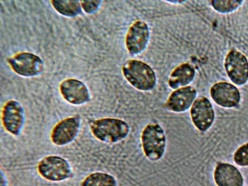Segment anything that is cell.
Masks as SVG:
<instances>
[{"instance_id":"2","label":"cell","mask_w":248,"mask_h":186,"mask_svg":"<svg viewBox=\"0 0 248 186\" xmlns=\"http://www.w3.org/2000/svg\"><path fill=\"white\" fill-rule=\"evenodd\" d=\"M93 136L104 143H115L124 139L129 134L130 127L124 120L106 117L94 120L90 125Z\"/></svg>"},{"instance_id":"14","label":"cell","mask_w":248,"mask_h":186,"mask_svg":"<svg viewBox=\"0 0 248 186\" xmlns=\"http://www.w3.org/2000/svg\"><path fill=\"white\" fill-rule=\"evenodd\" d=\"M214 181L217 186H243L244 180L239 170L233 165L219 163L214 172Z\"/></svg>"},{"instance_id":"3","label":"cell","mask_w":248,"mask_h":186,"mask_svg":"<svg viewBox=\"0 0 248 186\" xmlns=\"http://www.w3.org/2000/svg\"><path fill=\"white\" fill-rule=\"evenodd\" d=\"M141 142L143 152L150 161H156L164 155L166 137L163 128L157 123H150L142 131Z\"/></svg>"},{"instance_id":"4","label":"cell","mask_w":248,"mask_h":186,"mask_svg":"<svg viewBox=\"0 0 248 186\" xmlns=\"http://www.w3.org/2000/svg\"><path fill=\"white\" fill-rule=\"evenodd\" d=\"M39 174L45 179L52 182H61L68 179L72 174L69 162L64 158L50 155L42 158L37 164Z\"/></svg>"},{"instance_id":"7","label":"cell","mask_w":248,"mask_h":186,"mask_svg":"<svg viewBox=\"0 0 248 186\" xmlns=\"http://www.w3.org/2000/svg\"><path fill=\"white\" fill-rule=\"evenodd\" d=\"M227 75L235 84L241 86L248 80V60L241 52L232 50L227 54L224 62Z\"/></svg>"},{"instance_id":"9","label":"cell","mask_w":248,"mask_h":186,"mask_svg":"<svg viewBox=\"0 0 248 186\" xmlns=\"http://www.w3.org/2000/svg\"><path fill=\"white\" fill-rule=\"evenodd\" d=\"M149 36V29L146 22L141 20L134 22L125 36V46L128 52L131 55L141 53L148 45Z\"/></svg>"},{"instance_id":"5","label":"cell","mask_w":248,"mask_h":186,"mask_svg":"<svg viewBox=\"0 0 248 186\" xmlns=\"http://www.w3.org/2000/svg\"><path fill=\"white\" fill-rule=\"evenodd\" d=\"M13 70L24 77H32L40 74L44 70L43 60L39 56L28 52L18 53L8 60Z\"/></svg>"},{"instance_id":"17","label":"cell","mask_w":248,"mask_h":186,"mask_svg":"<svg viewBox=\"0 0 248 186\" xmlns=\"http://www.w3.org/2000/svg\"><path fill=\"white\" fill-rule=\"evenodd\" d=\"M81 186H117V182L112 175L103 172H95L87 176Z\"/></svg>"},{"instance_id":"10","label":"cell","mask_w":248,"mask_h":186,"mask_svg":"<svg viewBox=\"0 0 248 186\" xmlns=\"http://www.w3.org/2000/svg\"><path fill=\"white\" fill-rule=\"evenodd\" d=\"M190 115L194 126L202 132L207 130L215 119L213 107L205 96L199 97L194 101L190 109Z\"/></svg>"},{"instance_id":"19","label":"cell","mask_w":248,"mask_h":186,"mask_svg":"<svg viewBox=\"0 0 248 186\" xmlns=\"http://www.w3.org/2000/svg\"><path fill=\"white\" fill-rule=\"evenodd\" d=\"M233 160L239 166H248V142L243 144L236 150L234 154Z\"/></svg>"},{"instance_id":"11","label":"cell","mask_w":248,"mask_h":186,"mask_svg":"<svg viewBox=\"0 0 248 186\" xmlns=\"http://www.w3.org/2000/svg\"><path fill=\"white\" fill-rule=\"evenodd\" d=\"M60 92L66 101L74 105L84 104L90 98L89 91L86 84L76 78H68L62 82Z\"/></svg>"},{"instance_id":"21","label":"cell","mask_w":248,"mask_h":186,"mask_svg":"<svg viewBox=\"0 0 248 186\" xmlns=\"http://www.w3.org/2000/svg\"><path fill=\"white\" fill-rule=\"evenodd\" d=\"M0 186H7L6 178L2 171L0 172Z\"/></svg>"},{"instance_id":"1","label":"cell","mask_w":248,"mask_h":186,"mask_svg":"<svg viewBox=\"0 0 248 186\" xmlns=\"http://www.w3.org/2000/svg\"><path fill=\"white\" fill-rule=\"evenodd\" d=\"M122 72L127 82L141 91L153 89L156 84V76L153 69L145 62L129 60L122 66Z\"/></svg>"},{"instance_id":"12","label":"cell","mask_w":248,"mask_h":186,"mask_svg":"<svg viewBox=\"0 0 248 186\" xmlns=\"http://www.w3.org/2000/svg\"><path fill=\"white\" fill-rule=\"evenodd\" d=\"M210 94L216 104L226 108L236 106L241 98L238 89L233 84L225 81L213 84L210 88Z\"/></svg>"},{"instance_id":"15","label":"cell","mask_w":248,"mask_h":186,"mask_svg":"<svg viewBox=\"0 0 248 186\" xmlns=\"http://www.w3.org/2000/svg\"><path fill=\"white\" fill-rule=\"evenodd\" d=\"M196 71L189 63H184L175 68L170 73L168 85L173 89L188 86L194 79Z\"/></svg>"},{"instance_id":"8","label":"cell","mask_w":248,"mask_h":186,"mask_svg":"<svg viewBox=\"0 0 248 186\" xmlns=\"http://www.w3.org/2000/svg\"><path fill=\"white\" fill-rule=\"evenodd\" d=\"M24 122V110L21 104L15 100L7 101L1 112V123L4 129L10 134L18 136L21 132Z\"/></svg>"},{"instance_id":"20","label":"cell","mask_w":248,"mask_h":186,"mask_svg":"<svg viewBox=\"0 0 248 186\" xmlns=\"http://www.w3.org/2000/svg\"><path fill=\"white\" fill-rule=\"evenodd\" d=\"M80 2L83 11L88 14H92L95 13L99 9L101 1L83 0L81 1Z\"/></svg>"},{"instance_id":"16","label":"cell","mask_w":248,"mask_h":186,"mask_svg":"<svg viewBox=\"0 0 248 186\" xmlns=\"http://www.w3.org/2000/svg\"><path fill=\"white\" fill-rule=\"evenodd\" d=\"M51 4L57 12L67 17H75L82 13L81 2L78 0H54Z\"/></svg>"},{"instance_id":"18","label":"cell","mask_w":248,"mask_h":186,"mask_svg":"<svg viewBox=\"0 0 248 186\" xmlns=\"http://www.w3.org/2000/svg\"><path fill=\"white\" fill-rule=\"evenodd\" d=\"M243 2L242 0H214L211 1V5L218 13L228 14L238 9Z\"/></svg>"},{"instance_id":"6","label":"cell","mask_w":248,"mask_h":186,"mask_svg":"<svg viewBox=\"0 0 248 186\" xmlns=\"http://www.w3.org/2000/svg\"><path fill=\"white\" fill-rule=\"evenodd\" d=\"M81 127V118L78 115L64 118L52 128L50 139L52 143L63 146L71 143L78 136Z\"/></svg>"},{"instance_id":"13","label":"cell","mask_w":248,"mask_h":186,"mask_svg":"<svg viewBox=\"0 0 248 186\" xmlns=\"http://www.w3.org/2000/svg\"><path fill=\"white\" fill-rule=\"evenodd\" d=\"M197 96L196 89L190 86L178 88L172 92L166 103L167 108L171 111L182 113L191 107Z\"/></svg>"}]
</instances>
